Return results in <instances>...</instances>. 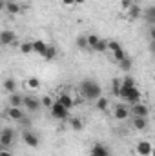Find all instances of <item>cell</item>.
Returning <instances> with one entry per match:
<instances>
[{
	"label": "cell",
	"instance_id": "cell-1",
	"mask_svg": "<svg viewBox=\"0 0 155 156\" xmlns=\"http://www.w3.org/2000/svg\"><path fill=\"white\" fill-rule=\"evenodd\" d=\"M80 94L88 100H97L102 96V89L95 80H84L80 83Z\"/></svg>",
	"mask_w": 155,
	"mask_h": 156
},
{
	"label": "cell",
	"instance_id": "cell-2",
	"mask_svg": "<svg viewBox=\"0 0 155 156\" xmlns=\"http://www.w3.org/2000/svg\"><path fill=\"white\" fill-rule=\"evenodd\" d=\"M13 142H15V131L11 127H4L0 131V145H2V149H7Z\"/></svg>",
	"mask_w": 155,
	"mask_h": 156
},
{
	"label": "cell",
	"instance_id": "cell-3",
	"mask_svg": "<svg viewBox=\"0 0 155 156\" xmlns=\"http://www.w3.org/2000/svg\"><path fill=\"white\" fill-rule=\"evenodd\" d=\"M51 116L55 120H66V118H70V109H66L62 104H59L55 100V105L51 107Z\"/></svg>",
	"mask_w": 155,
	"mask_h": 156
},
{
	"label": "cell",
	"instance_id": "cell-4",
	"mask_svg": "<svg viewBox=\"0 0 155 156\" xmlns=\"http://www.w3.org/2000/svg\"><path fill=\"white\" fill-rule=\"evenodd\" d=\"M0 44H2V45H13V44H17V35H15V31L4 29V31L0 33Z\"/></svg>",
	"mask_w": 155,
	"mask_h": 156
},
{
	"label": "cell",
	"instance_id": "cell-5",
	"mask_svg": "<svg viewBox=\"0 0 155 156\" xmlns=\"http://www.w3.org/2000/svg\"><path fill=\"white\" fill-rule=\"evenodd\" d=\"M22 140H24V144H26V145H29V147H39V144H40L39 136H37L35 133H31V131H24Z\"/></svg>",
	"mask_w": 155,
	"mask_h": 156
},
{
	"label": "cell",
	"instance_id": "cell-6",
	"mask_svg": "<svg viewBox=\"0 0 155 156\" xmlns=\"http://www.w3.org/2000/svg\"><path fill=\"white\" fill-rule=\"evenodd\" d=\"M135 151L139 153L141 156H148L152 154V151H153V147H152V144L148 142V140H141L139 144H137V147H135Z\"/></svg>",
	"mask_w": 155,
	"mask_h": 156
},
{
	"label": "cell",
	"instance_id": "cell-7",
	"mask_svg": "<svg viewBox=\"0 0 155 156\" xmlns=\"http://www.w3.org/2000/svg\"><path fill=\"white\" fill-rule=\"evenodd\" d=\"M148 107L144 105V104H135V105H131V115L133 116H142V118H148Z\"/></svg>",
	"mask_w": 155,
	"mask_h": 156
},
{
	"label": "cell",
	"instance_id": "cell-8",
	"mask_svg": "<svg viewBox=\"0 0 155 156\" xmlns=\"http://www.w3.org/2000/svg\"><path fill=\"white\" fill-rule=\"evenodd\" d=\"M6 115H7V118H11V120H15V122H22V120H24V113H22L20 107H7Z\"/></svg>",
	"mask_w": 155,
	"mask_h": 156
},
{
	"label": "cell",
	"instance_id": "cell-9",
	"mask_svg": "<svg viewBox=\"0 0 155 156\" xmlns=\"http://www.w3.org/2000/svg\"><path fill=\"white\" fill-rule=\"evenodd\" d=\"M24 105H26L29 111H39V107L42 105V100H37L35 96H26V98H24Z\"/></svg>",
	"mask_w": 155,
	"mask_h": 156
},
{
	"label": "cell",
	"instance_id": "cell-10",
	"mask_svg": "<svg viewBox=\"0 0 155 156\" xmlns=\"http://www.w3.org/2000/svg\"><path fill=\"white\" fill-rule=\"evenodd\" d=\"M57 102H59V104H62L66 109H71V107H73V104H75V102H73V98H71L68 93H60V94L57 96Z\"/></svg>",
	"mask_w": 155,
	"mask_h": 156
},
{
	"label": "cell",
	"instance_id": "cell-11",
	"mask_svg": "<svg viewBox=\"0 0 155 156\" xmlns=\"http://www.w3.org/2000/svg\"><path fill=\"white\" fill-rule=\"evenodd\" d=\"M113 116H115V120H126V118H130V111L126 105H115Z\"/></svg>",
	"mask_w": 155,
	"mask_h": 156
},
{
	"label": "cell",
	"instance_id": "cell-12",
	"mask_svg": "<svg viewBox=\"0 0 155 156\" xmlns=\"http://www.w3.org/2000/svg\"><path fill=\"white\" fill-rule=\"evenodd\" d=\"M131 125H133L137 131H146L148 122H146V118H142V116H133L131 118Z\"/></svg>",
	"mask_w": 155,
	"mask_h": 156
},
{
	"label": "cell",
	"instance_id": "cell-13",
	"mask_svg": "<svg viewBox=\"0 0 155 156\" xmlns=\"http://www.w3.org/2000/svg\"><path fill=\"white\" fill-rule=\"evenodd\" d=\"M108 154H110V151H108V147L102 145V144H95V145L91 147V156H108Z\"/></svg>",
	"mask_w": 155,
	"mask_h": 156
},
{
	"label": "cell",
	"instance_id": "cell-14",
	"mask_svg": "<svg viewBox=\"0 0 155 156\" xmlns=\"http://www.w3.org/2000/svg\"><path fill=\"white\" fill-rule=\"evenodd\" d=\"M6 11H7L9 15H18V13L22 11V5L17 4L15 0H7V4H6Z\"/></svg>",
	"mask_w": 155,
	"mask_h": 156
},
{
	"label": "cell",
	"instance_id": "cell-15",
	"mask_svg": "<svg viewBox=\"0 0 155 156\" xmlns=\"http://www.w3.org/2000/svg\"><path fill=\"white\" fill-rule=\"evenodd\" d=\"M142 15H144V18H146L148 24L155 26V5H148V7L142 11Z\"/></svg>",
	"mask_w": 155,
	"mask_h": 156
},
{
	"label": "cell",
	"instance_id": "cell-16",
	"mask_svg": "<svg viewBox=\"0 0 155 156\" xmlns=\"http://www.w3.org/2000/svg\"><path fill=\"white\" fill-rule=\"evenodd\" d=\"M24 105V98L17 93H11L9 94V107H22Z\"/></svg>",
	"mask_w": 155,
	"mask_h": 156
},
{
	"label": "cell",
	"instance_id": "cell-17",
	"mask_svg": "<svg viewBox=\"0 0 155 156\" xmlns=\"http://www.w3.org/2000/svg\"><path fill=\"white\" fill-rule=\"evenodd\" d=\"M141 15H142V9H141L137 4H133V5L128 9V18H130V20H137Z\"/></svg>",
	"mask_w": 155,
	"mask_h": 156
},
{
	"label": "cell",
	"instance_id": "cell-18",
	"mask_svg": "<svg viewBox=\"0 0 155 156\" xmlns=\"http://www.w3.org/2000/svg\"><path fill=\"white\" fill-rule=\"evenodd\" d=\"M33 47H35V53L40 55V56H44L46 51H47V44L42 42V40H35V42H33Z\"/></svg>",
	"mask_w": 155,
	"mask_h": 156
},
{
	"label": "cell",
	"instance_id": "cell-19",
	"mask_svg": "<svg viewBox=\"0 0 155 156\" xmlns=\"http://www.w3.org/2000/svg\"><path fill=\"white\" fill-rule=\"evenodd\" d=\"M2 87H4V91H6V93H9V94H11V93H15V89H17V82H15V78H6Z\"/></svg>",
	"mask_w": 155,
	"mask_h": 156
},
{
	"label": "cell",
	"instance_id": "cell-20",
	"mask_svg": "<svg viewBox=\"0 0 155 156\" xmlns=\"http://www.w3.org/2000/svg\"><path fill=\"white\" fill-rule=\"evenodd\" d=\"M75 44H77L78 49H82V51L89 49V45H88V35H78L77 40H75Z\"/></svg>",
	"mask_w": 155,
	"mask_h": 156
},
{
	"label": "cell",
	"instance_id": "cell-21",
	"mask_svg": "<svg viewBox=\"0 0 155 156\" xmlns=\"http://www.w3.org/2000/svg\"><path fill=\"white\" fill-rule=\"evenodd\" d=\"M70 127L73 131H82L84 129V123H82V120L78 116H73V118H70Z\"/></svg>",
	"mask_w": 155,
	"mask_h": 156
},
{
	"label": "cell",
	"instance_id": "cell-22",
	"mask_svg": "<svg viewBox=\"0 0 155 156\" xmlns=\"http://www.w3.org/2000/svg\"><path fill=\"white\" fill-rule=\"evenodd\" d=\"M20 53H22V55H31V53H35L33 42H22V44H20Z\"/></svg>",
	"mask_w": 155,
	"mask_h": 156
},
{
	"label": "cell",
	"instance_id": "cell-23",
	"mask_svg": "<svg viewBox=\"0 0 155 156\" xmlns=\"http://www.w3.org/2000/svg\"><path fill=\"white\" fill-rule=\"evenodd\" d=\"M120 89H122V80L113 78V80H112V93H113L115 96H120Z\"/></svg>",
	"mask_w": 155,
	"mask_h": 156
},
{
	"label": "cell",
	"instance_id": "cell-24",
	"mask_svg": "<svg viewBox=\"0 0 155 156\" xmlns=\"http://www.w3.org/2000/svg\"><path fill=\"white\" fill-rule=\"evenodd\" d=\"M93 51H95V53H106V51H110V42L100 38V42L97 44V47H95Z\"/></svg>",
	"mask_w": 155,
	"mask_h": 156
},
{
	"label": "cell",
	"instance_id": "cell-25",
	"mask_svg": "<svg viewBox=\"0 0 155 156\" xmlns=\"http://www.w3.org/2000/svg\"><path fill=\"white\" fill-rule=\"evenodd\" d=\"M26 87L28 89H39L40 87V80L37 76H29L26 80Z\"/></svg>",
	"mask_w": 155,
	"mask_h": 156
},
{
	"label": "cell",
	"instance_id": "cell-26",
	"mask_svg": "<svg viewBox=\"0 0 155 156\" xmlns=\"http://www.w3.org/2000/svg\"><path fill=\"white\" fill-rule=\"evenodd\" d=\"M42 58L47 60V62H49V60H55V58H57V49H55L53 45H47V51H46V55H44Z\"/></svg>",
	"mask_w": 155,
	"mask_h": 156
},
{
	"label": "cell",
	"instance_id": "cell-27",
	"mask_svg": "<svg viewBox=\"0 0 155 156\" xmlns=\"http://www.w3.org/2000/svg\"><path fill=\"white\" fill-rule=\"evenodd\" d=\"M108 105H110V100H108L106 96L97 98V109H99V111H106V109H108Z\"/></svg>",
	"mask_w": 155,
	"mask_h": 156
},
{
	"label": "cell",
	"instance_id": "cell-28",
	"mask_svg": "<svg viewBox=\"0 0 155 156\" xmlns=\"http://www.w3.org/2000/svg\"><path fill=\"white\" fill-rule=\"evenodd\" d=\"M100 42V38L97 35H88V45H89V51H93L97 47V44Z\"/></svg>",
	"mask_w": 155,
	"mask_h": 156
},
{
	"label": "cell",
	"instance_id": "cell-29",
	"mask_svg": "<svg viewBox=\"0 0 155 156\" xmlns=\"http://www.w3.org/2000/svg\"><path fill=\"white\" fill-rule=\"evenodd\" d=\"M113 58H115L117 64H120V62L126 58V53H124V49H122V47H119V49H115V51H113Z\"/></svg>",
	"mask_w": 155,
	"mask_h": 156
},
{
	"label": "cell",
	"instance_id": "cell-30",
	"mask_svg": "<svg viewBox=\"0 0 155 156\" xmlns=\"http://www.w3.org/2000/svg\"><path fill=\"white\" fill-rule=\"evenodd\" d=\"M131 87H135V80L131 76H124L122 78V89H131Z\"/></svg>",
	"mask_w": 155,
	"mask_h": 156
},
{
	"label": "cell",
	"instance_id": "cell-31",
	"mask_svg": "<svg viewBox=\"0 0 155 156\" xmlns=\"http://www.w3.org/2000/svg\"><path fill=\"white\" fill-rule=\"evenodd\" d=\"M119 66H120V69H122V71H126V73H128V71H131V58H128V56H126Z\"/></svg>",
	"mask_w": 155,
	"mask_h": 156
},
{
	"label": "cell",
	"instance_id": "cell-32",
	"mask_svg": "<svg viewBox=\"0 0 155 156\" xmlns=\"http://www.w3.org/2000/svg\"><path fill=\"white\" fill-rule=\"evenodd\" d=\"M42 105H44V107H47V109H51V107L55 105V102H53V98H51V96H44V98H42Z\"/></svg>",
	"mask_w": 155,
	"mask_h": 156
},
{
	"label": "cell",
	"instance_id": "cell-33",
	"mask_svg": "<svg viewBox=\"0 0 155 156\" xmlns=\"http://www.w3.org/2000/svg\"><path fill=\"white\" fill-rule=\"evenodd\" d=\"M120 5H122V9H126V11H128V9L133 5V2H131V0H120Z\"/></svg>",
	"mask_w": 155,
	"mask_h": 156
},
{
	"label": "cell",
	"instance_id": "cell-34",
	"mask_svg": "<svg viewBox=\"0 0 155 156\" xmlns=\"http://www.w3.org/2000/svg\"><path fill=\"white\" fill-rule=\"evenodd\" d=\"M119 47H122L119 42H115V40H110V51H112V53H113L115 49H119Z\"/></svg>",
	"mask_w": 155,
	"mask_h": 156
},
{
	"label": "cell",
	"instance_id": "cell-35",
	"mask_svg": "<svg viewBox=\"0 0 155 156\" xmlns=\"http://www.w3.org/2000/svg\"><path fill=\"white\" fill-rule=\"evenodd\" d=\"M150 53H152V55L155 56V42H153V40L150 42Z\"/></svg>",
	"mask_w": 155,
	"mask_h": 156
},
{
	"label": "cell",
	"instance_id": "cell-36",
	"mask_svg": "<svg viewBox=\"0 0 155 156\" xmlns=\"http://www.w3.org/2000/svg\"><path fill=\"white\" fill-rule=\"evenodd\" d=\"M150 38L155 42V26H152V29H150Z\"/></svg>",
	"mask_w": 155,
	"mask_h": 156
},
{
	"label": "cell",
	"instance_id": "cell-37",
	"mask_svg": "<svg viewBox=\"0 0 155 156\" xmlns=\"http://www.w3.org/2000/svg\"><path fill=\"white\" fill-rule=\"evenodd\" d=\"M64 5H75V0H62Z\"/></svg>",
	"mask_w": 155,
	"mask_h": 156
},
{
	"label": "cell",
	"instance_id": "cell-38",
	"mask_svg": "<svg viewBox=\"0 0 155 156\" xmlns=\"http://www.w3.org/2000/svg\"><path fill=\"white\" fill-rule=\"evenodd\" d=\"M0 156H13V154H11L9 151H6V149H2V151H0Z\"/></svg>",
	"mask_w": 155,
	"mask_h": 156
},
{
	"label": "cell",
	"instance_id": "cell-39",
	"mask_svg": "<svg viewBox=\"0 0 155 156\" xmlns=\"http://www.w3.org/2000/svg\"><path fill=\"white\" fill-rule=\"evenodd\" d=\"M86 0H75V4H84Z\"/></svg>",
	"mask_w": 155,
	"mask_h": 156
},
{
	"label": "cell",
	"instance_id": "cell-40",
	"mask_svg": "<svg viewBox=\"0 0 155 156\" xmlns=\"http://www.w3.org/2000/svg\"><path fill=\"white\" fill-rule=\"evenodd\" d=\"M152 156H155V147H153V151H152Z\"/></svg>",
	"mask_w": 155,
	"mask_h": 156
},
{
	"label": "cell",
	"instance_id": "cell-41",
	"mask_svg": "<svg viewBox=\"0 0 155 156\" xmlns=\"http://www.w3.org/2000/svg\"><path fill=\"white\" fill-rule=\"evenodd\" d=\"M148 156H152V154H148Z\"/></svg>",
	"mask_w": 155,
	"mask_h": 156
}]
</instances>
